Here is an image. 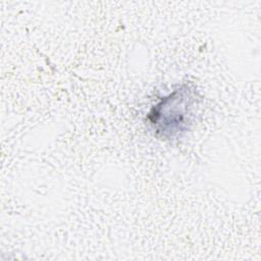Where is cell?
<instances>
[{"label": "cell", "instance_id": "obj_1", "mask_svg": "<svg viewBox=\"0 0 261 261\" xmlns=\"http://www.w3.org/2000/svg\"><path fill=\"white\" fill-rule=\"evenodd\" d=\"M199 98L196 87L188 83L162 97L147 116L155 135L164 140H171L188 133L193 124Z\"/></svg>", "mask_w": 261, "mask_h": 261}]
</instances>
